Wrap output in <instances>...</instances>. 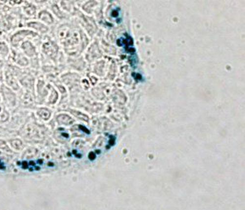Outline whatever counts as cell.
Wrapping results in <instances>:
<instances>
[{"label": "cell", "instance_id": "cell-1", "mask_svg": "<svg viewBox=\"0 0 245 210\" xmlns=\"http://www.w3.org/2000/svg\"><path fill=\"white\" fill-rule=\"evenodd\" d=\"M36 34L34 32L30 31V30H21L17 32V34H15L12 37L11 42L14 45H16L18 43L19 41H22L23 39L26 36L28 35Z\"/></svg>", "mask_w": 245, "mask_h": 210}, {"label": "cell", "instance_id": "cell-2", "mask_svg": "<svg viewBox=\"0 0 245 210\" xmlns=\"http://www.w3.org/2000/svg\"><path fill=\"white\" fill-rule=\"evenodd\" d=\"M58 122L61 124L65 125H70L74 122V120L70 116L66 114H61L57 118Z\"/></svg>", "mask_w": 245, "mask_h": 210}, {"label": "cell", "instance_id": "cell-3", "mask_svg": "<svg viewBox=\"0 0 245 210\" xmlns=\"http://www.w3.org/2000/svg\"><path fill=\"white\" fill-rule=\"evenodd\" d=\"M22 48L26 53L29 56H32L35 53L34 47L29 42H26L23 43Z\"/></svg>", "mask_w": 245, "mask_h": 210}, {"label": "cell", "instance_id": "cell-4", "mask_svg": "<svg viewBox=\"0 0 245 210\" xmlns=\"http://www.w3.org/2000/svg\"><path fill=\"white\" fill-rule=\"evenodd\" d=\"M28 25L30 27H32L33 28H34V29H36V30H40V31L42 32H46L47 30H48L46 28L45 26L41 24L36 23V22H32V23L31 22V23L28 24Z\"/></svg>", "mask_w": 245, "mask_h": 210}, {"label": "cell", "instance_id": "cell-5", "mask_svg": "<svg viewBox=\"0 0 245 210\" xmlns=\"http://www.w3.org/2000/svg\"><path fill=\"white\" fill-rule=\"evenodd\" d=\"M38 114L44 120H47L50 117V113L48 109H41L38 111Z\"/></svg>", "mask_w": 245, "mask_h": 210}, {"label": "cell", "instance_id": "cell-6", "mask_svg": "<svg viewBox=\"0 0 245 210\" xmlns=\"http://www.w3.org/2000/svg\"><path fill=\"white\" fill-rule=\"evenodd\" d=\"M39 17L42 20L45 21L46 22H48L49 23L52 22V17L48 13H47L46 12H41L39 15Z\"/></svg>", "mask_w": 245, "mask_h": 210}, {"label": "cell", "instance_id": "cell-7", "mask_svg": "<svg viewBox=\"0 0 245 210\" xmlns=\"http://www.w3.org/2000/svg\"><path fill=\"white\" fill-rule=\"evenodd\" d=\"M9 118V114L2 106H0V122L7 121Z\"/></svg>", "mask_w": 245, "mask_h": 210}, {"label": "cell", "instance_id": "cell-8", "mask_svg": "<svg viewBox=\"0 0 245 210\" xmlns=\"http://www.w3.org/2000/svg\"><path fill=\"white\" fill-rule=\"evenodd\" d=\"M11 145L16 149L20 150L23 148V143L20 140H13L11 141Z\"/></svg>", "mask_w": 245, "mask_h": 210}, {"label": "cell", "instance_id": "cell-9", "mask_svg": "<svg viewBox=\"0 0 245 210\" xmlns=\"http://www.w3.org/2000/svg\"><path fill=\"white\" fill-rule=\"evenodd\" d=\"M7 83L10 85V86L13 88L14 89H17V88H18V86L17 84V82H16V81L10 75L8 76L7 78Z\"/></svg>", "mask_w": 245, "mask_h": 210}, {"label": "cell", "instance_id": "cell-10", "mask_svg": "<svg viewBox=\"0 0 245 210\" xmlns=\"http://www.w3.org/2000/svg\"><path fill=\"white\" fill-rule=\"evenodd\" d=\"M72 113L77 117L80 118L81 120H83L84 121H88V117L87 115L83 114L82 113L77 111H72Z\"/></svg>", "mask_w": 245, "mask_h": 210}, {"label": "cell", "instance_id": "cell-11", "mask_svg": "<svg viewBox=\"0 0 245 210\" xmlns=\"http://www.w3.org/2000/svg\"><path fill=\"white\" fill-rule=\"evenodd\" d=\"M0 148L5 150V151L11 152V150L9 148V146L7 145L5 141L2 140H0Z\"/></svg>", "mask_w": 245, "mask_h": 210}, {"label": "cell", "instance_id": "cell-12", "mask_svg": "<svg viewBox=\"0 0 245 210\" xmlns=\"http://www.w3.org/2000/svg\"><path fill=\"white\" fill-rule=\"evenodd\" d=\"M8 52V49L4 44L0 43V53L6 54Z\"/></svg>", "mask_w": 245, "mask_h": 210}, {"label": "cell", "instance_id": "cell-13", "mask_svg": "<svg viewBox=\"0 0 245 210\" xmlns=\"http://www.w3.org/2000/svg\"><path fill=\"white\" fill-rule=\"evenodd\" d=\"M25 10L27 12V14H29L30 15H32L35 11L34 7H32V5H30L28 7H26L25 9Z\"/></svg>", "mask_w": 245, "mask_h": 210}, {"label": "cell", "instance_id": "cell-14", "mask_svg": "<svg viewBox=\"0 0 245 210\" xmlns=\"http://www.w3.org/2000/svg\"><path fill=\"white\" fill-rule=\"evenodd\" d=\"M79 129H80L81 130H82V131L84 132V133H86V134H90V131H89V130L86 128L85 127L82 126V125H79Z\"/></svg>", "mask_w": 245, "mask_h": 210}, {"label": "cell", "instance_id": "cell-15", "mask_svg": "<svg viewBox=\"0 0 245 210\" xmlns=\"http://www.w3.org/2000/svg\"><path fill=\"white\" fill-rule=\"evenodd\" d=\"M89 159L90 160H91V161H93V160H94L95 159V158H96V155H95V154L94 153V152H91L90 153H89Z\"/></svg>", "mask_w": 245, "mask_h": 210}, {"label": "cell", "instance_id": "cell-16", "mask_svg": "<svg viewBox=\"0 0 245 210\" xmlns=\"http://www.w3.org/2000/svg\"><path fill=\"white\" fill-rule=\"evenodd\" d=\"M109 145H113L114 144V138H111L110 140H109Z\"/></svg>", "mask_w": 245, "mask_h": 210}, {"label": "cell", "instance_id": "cell-17", "mask_svg": "<svg viewBox=\"0 0 245 210\" xmlns=\"http://www.w3.org/2000/svg\"><path fill=\"white\" fill-rule=\"evenodd\" d=\"M62 135H63V136H64L65 137H68V135L67 134H66V133L62 134Z\"/></svg>", "mask_w": 245, "mask_h": 210}, {"label": "cell", "instance_id": "cell-18", "mask_svg": "<svg viewBox=\"0 0 245 210\" xmlns=\"http://www.w3.org/2000/svg\"><path fill=\"white\" fill-rule=\"evenodd\" d=\"M54 165V163H49V164H48V165L49 166H53Z\"/></svg>", "mask_w": 245, "mask_h": 210}, {"label": "cell", "instance_id": "cell-19", "mask_svg": "<svg viewBox=\"0 0 245 210\" xmlns=\"http://www.w3.org/2000/svg\"><path fill=\"white\" fill-rule=\"evenodd\" d=\"M96 152L97 153V154H100V152H101V151H100V150H96Z\"/></svg>", "mask_w": 245, "mask_h": 210}, {"label": "cell", "instance_id": "cell-20", "mask_svg": "<svg viewBox=\"0 0 245 210\" xmlns=\"http://www.w3.org/2000/svg\"><path fill=\"white\" fill-rule=\"evenodd\" d=\"M76 157H77V158H81V155H79H79H76Z\"/></svg>", "mask_w": 245, "mask_h": 210}]
</instances>
